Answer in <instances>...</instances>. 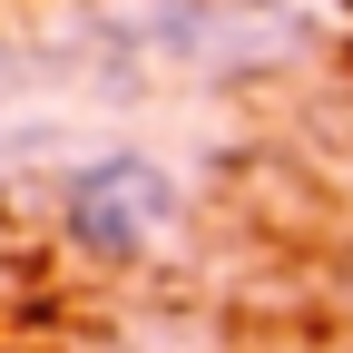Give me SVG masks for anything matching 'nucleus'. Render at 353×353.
I'll return each instance as SVG.
<instances>
[{"label":"nucleus","mask_w":353,"mask_h":353,"mask_svg":"<svg viewBox=\"0 0 353 353\" xmlns=\"http://www.w3.org/2000/svg\"><path fill=\"white\" fill-rule=\"evenodd\" d=\"M0 108H10V59H0Z\"/></svg>","instance_id":"2"},{"label":"nucleus","mask_w":353,"mask_h":353,"mask_svg":"<svg viewBox=\"0 0 353 353\" xmlns=\"http://www.w3.org/2000/svg\"><path fill=\"white\" fill-rule=\"evenodd\" d=\"M187 226V176L148 148H88L59 167V245L79 265H148Z\"/></svg>","instance_id":"1"}]
</instances>
